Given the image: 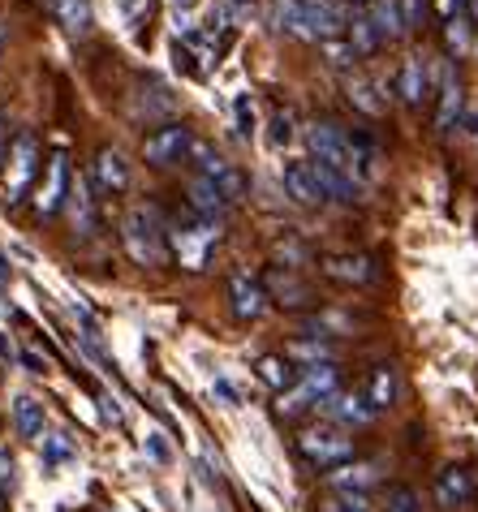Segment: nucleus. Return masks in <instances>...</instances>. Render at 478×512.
Here are the masks:
<instances>
[{"mask_svg":"<svg viewBox=\"0 0 478 512\" xmlns=\"http://www.w3.org/2000/svg\"><path fill=\"white\" fill-rule=\"evenodd\" d=\"M173 61H177V69H186V74H199V69L190 65V52H181V48H173Z\"/></svg>","mask_w":478,"mask_h":512,"instance_id":"49530a36","label":"nucleus"},{"mask_svg":"<svg viewBox=\"0 0 478 512\" xmlns=\"http://www.w3.org/2000/svg\"><path fill=\"white\" fill-rule=\"evenodd\" d=\"M224 31H229V5H212V9H207V35H224Z\"/></svg>","mask_w":478,"mask_h":512,"instance_id":"e433bc0d","label":"nucleus"},{"mask_svg":"<svg viewBox=\"0 0 478 512\" xmlns=\"http://www.w3.org/2000/svg\"><path fill=\"white\" fill-rule=\"evenodd\" d=\"M423 95H427V61L418 52H410L401 61V99L410 108H418L423 104Z\"/></svg>","mask_w":478,"mask_h":512,"instance_id":"4be33fe9","label":"nucleus"},{"mask_svg":"<svg viewBox=\"0 0 478 512\" xmlns=\"http://www.w3.org/2000/svg\"><path fill=\"white\" fill-rule=\"evenodd\" d=\"M315 512H371V500L362 491H336L332 500H323Z\"/></svg>","mask_w":478,"mask_h":512,"instance_id":"7c9ffc66","label":"nucleus"},{"mask_svg":"<svg viewBox=\"0 0 478 512\" xmlns=\"http://www.w3.org/2000/svg\"><path fill=\"white\" fill-rule=\"evenodd\" d=\"M0 138H5V125H0Z\"/></svg>","mask_w":478,"mask_h":512,"instance_id":"864d4df0","label":"nucleus"},{"mask_svg":"<svg viewBox=\"0 0 478 512\" xmlns=\"http://www.w3.org/2000/svg\"><path fill=\"white\" fill-rule=\"evenodd\" d=\"M461 104H466V95H461V78L453 65H444V78H440V112H435V134H453V125L461 117Z\"/></svg>","mask_w":478,"mask_h":512,"instance_id":"f8f14e48","label":"nucleus"},{"mask_svg":"<svg viewBox=\"0 0 478 512\" xmlns=\"http://www.w3.org/2000/svg\"><path fill=\"white\" fill-rule=\"evenodd\" d=\"M190 164L199 168V177L216 181V186L224 190V198H229V203H242V198H246V177L237 173V168H233L229 160H224L220 151L207 147L203 138H194V147H190Z\"/></svg>","mask_w":478,"mask_h":512,"instance_id":"423d86ee","label":"nucleus"},{"mask_svg":"<svg viewBox=\"0 0 478 512\" xmlns=\"http://www.w3.org/2000/svg\"><path fill=\"white\" fill-rule=\"evenodd\" d=\"M259 379L267 383V388H276V392H285V388H293V366H289V358H263L259 362Z\"/></svg>","mask_w":478,"mask_h":512,"instance_id":"bb28decb","label":"nucleus"},{"mask_svg":"<svg viewBox=\"0 0 478 512\" xmlns=\"http://www.w3.org/2000/svg\"><path fill=\"white\" fill-rule=\"evenodd\" d=\"M0 358H5V362L13 358V349H9V340H5V336H0Z\"/></svg>","mask_w":478,"mask_h":512,"instance_id":"de8ad7c7","label":"nucleus"},{"mask_svg":"<svg viewBox=\"0 0 478 512\" xmlns=\"http://www.w3.org/2000/svg\"><path fill=\"white\" fill-rule=\"evenodd\" d=\"M461 5H466V0H440V13H444V22H448V18H457V13H461Z\"/></svg>","mask_w":478,"mask_h":512,"instance_id":"a18cd8bd","label":"nucleus"},{"mask_svg":"<svg viewBox=\"0 0 478 512\" xmlns=\"http://www.w3.org/2000/svg\"><path fill=\"white\" fill-rule=\"evenodd\" d=\"M44 422H48V409L35 401V396H18L13 401V426H18L22 439H39L44 435Z\"/></svg>","mask_w":478,"mask_h":512,"instance_id":"5701e85b","label":"nucleus"},{"mask_svg":"<svg viewBox=\"0 0 478 512\" xmlns=\"http://www.w3.org/2000/svg\"><path fill=\"white\" fill-rule=\"evenodd\" d=\"M328 418L336 422V426H367L371 418H375V409H371V401H367V392H336L328 405Z\"/></svg>","mask_w":478,"mask_h":512,"instance_id":"4468645a","label":"nucleus"},{"mask_svg":"<svg viewBox=\"0 0 478 512\" xmlns=\"http://www.w3.org/2000/svg\"><path fill=\"white\" fill-rule=\"evenodd\" d=\"M229 5H233V9H250V5H255V0H229Z\"/></svg>","mask_w":478,"mask_h":512,"instance_id":"09e8293b","label":"nucleus"},{"mask_svg":"<svg viewBox=\"0 0 478 512\" xmlns=\"http://www.w3.org/2000/svg\"><path fill=\"white\" fill-rule=\"evenodd\" d=\"M237 130L250 134V125H255V108H250V95H237Z\"/></svg>","mask_w":478,"mask_h":512,"instance_id":"4c0bfd02","label":"nucleus"},{"mask_svg":"<svg viewBox=\"0 0 478 512\" xmlns=\"http://www.w3.org/2000/svg\"><path fill=\"white\" fill-rule=\"evenodd\" d=\"M0 48H5V22H0Z\"/></svg>","mask_w":478,"mask_h":512,"instance_id":"603ef678","label":"nucleus"},{"mask_svg":"<svg viewBox=\"0 0 478 512\" xmlns=\"http://www.w3.org/2000/svg\"><path fill=\"white\" fill-rule=\"evenodd\" d=\"M285 358L289 362H306V366H323L332 358V349L328 345H315V340H293V345L285 349Z\"/></svg>","mask_w":478,"mask_h":512,"instance_id":"c756f323","label":"nucleus"},{"mask_svg":"<svg viewBox=\"0 0 478 512\" xmlns=\"http://www.w3.org/2000/svg\"><path fill=\"white\" fill-rule=\"evenodd\" d=\"M147 452H151L156 461H168V457H173V452L164 448V435H147Z\"/></svg>","mask_w":478,"mask_h":512,"instance_id":"79ce46f5","label":"nucleus"},{"mask_svg":"<svg viewBox=\"0 0 478 512\" xmlns=\"http://www.w3.org/2000/svg\"><path fill=\"white\" fill-rule=\"evenodd\" d=\"M448 48H453V52H466L470 48V18H466V13H457V18H448Z\"/></svg>","mask_w":478,"mask_h":512,"instance_id":"473e14b6","label":"nucleus"},{"mask_svg":"<svg viewBox=\"0 0 478 512\" xmlns=\"http://www.w3.org/2000/svg\"><path fill=\"white\" fill-rule=\"evenodd\" d=\"M371 22H375L379 39H401L405 35V18H401L397 0H371Z\"/></svg>","mask_w":478,"mask_h":512,"instance_id":"b1692460","label":"nucleus"},{"mask_svg":"<svg viewBox=\"0 0 478 512\" xmlns=\"http://www.w3.org/2000/svg\"><path fill=\"white\" fill-rule=\"evenodd\" d=\"M466 5H470V18L478 22V0H466Z\"/></svg>","mask_w":478,"mask_h":512,"instance_id":"8fccbe9b","label":"nucleus"},{"mask_svg":"<svg viewBox=\"0 0 478 512\" xmlns=\"http://www.w3.org/2000/svg\"><path fill=\"white\" fill-rule=\"evenodd\" d=\"M298 452L315 469H341L354 461V439L336 422H315V426H306V431H298Z\"/></svg>","mask_w":478,"mask_h":512,"instance_id":"f257e3e1","label":"nucleus"},{"mask_svg":"<svg viewBox=\"0 0 478 512\" xmlns=\"http://www.w3.org/2000/svg\"><path fill=\"white\" fill-rule=\"evenodd\" d=\"M384 39H379V31H375V22L371 18H354V48L358 52H371V48H379Z\"/></svg>","mask_w":478,"mask_h":512,"instance_id":"72a5a7b5","label":"nucleus"},{"mask_svg":"<svg viewBox=\"0 0 478 512\" xmlns=\"http://www.w3.org/2000/svg\"><path fill=\"white\" fill-rule=\"evenodd\" d=\"M69 457H74V444H69L65 435H48V439H44V461H48V465H61V461H69Z\"/></svg>","mask_w":478,"mask_h":512,"instance_id":"f704fd0d","label":"nucleus"},{"mask_svg":"<svg viewBox=\"0 0 478 512\" xmlns=\"http://www.w3.org/2000/svg\"><path fill=\"white\" fill-rule=\"evenodd\" d=\"M35 173H39V142H35V134H18L13 138V151H9V173H5V203L9 207H18L26 198Z\"/></svg>","mask_w":478,"mask_h":512,"instance_id":"39448f33","label":"nucleus"},{"mask_svg":"<svg viewBox=\"0 0 478 512\" xmlns=\"http://www.w3.org/2000/svg\"><path fill=\"white\" fill-rule=\"evenodd\" d=\"M280 186H285V194L298 207H319L323 203V190H319V181H315V164L285 160V164H280Z\"/></svg>","mask_w":478,"mask_h":512,"instance_id":"9d476101","label":"nucleus"},{"mask_svg":"<svg viewBox=\"0 0 478 512\" xmlns=\"http://www.w3.org/2000/svg\"><path fill=\"white\" fill-rule=\"evenodd\" d=\"M220 241V224L207 220V216H190L186 224H177L173 229V250H177V263L186 267V272H203L207 259H212Z\"/></svg>","mask_w":478,"mask_h":512,"instance_id":"7ed1b4c3","label":"nucleus"},{"mask_svg":"<svg viewBox=\"0 0 478 512\" xmlns=\"http://www.w3.org/2000/svg\"><path fill=\"white\" fill-rule=\"evenodd\" d=\"M401 18H405V31L423 26V0H401Z\"/></svg>","mask_w":478,"mask_h":512,"instance_id":"58836bf2","label":"nucleus"},{"mask_svg":"<svg viewBox=\"0 0 478 512\" xmlns=\"http://www.w3.org/2000/svg\"><path fill=\"white\" fill-rule=\"evenodd\" d=\"M474 500V482H470V474L466 469H444L440 478H435V504L440 508H448V512H457V508H466Z\"/></svg>","mask_w":478,"mask_h":512,"instance_id":"ddd939ff","label":"nucleus"},{"mask_svg":"<svg viewBox=\"0 0 478 512\" xmlns=\"http://www.w3.org/2000/svg\"><path fill=\"white\" fill-rule=\"evenodd\" d=\"M65 190H69V160H65V155H52L48 181H44V190H39V198H35L39 216H52V211L65 203Z\"/></svg>","mask_w":478,"mask_h":512,"instance_id":"dca6fc26","label":"nucleus"},{"mask_svg":"<svg viewBox=\"0 0 478 512\" xmlns=\"http://www.w3.org/2000/svg\"><path fill=\"white\" fill-rule=\"evenodd\" d=\"M306 142H311V151H315V164H332V168H345V173L362 168V155L354 147V138H349L341 125H332V121L306 125Z\"/></svg>","mask_w":478,"mask_h":512,"instance_id":"20e7f679","label":"nucleus"},{"mask_svg":"<svg viewBox=\"0 0 478 512\" xmlns=\"http://www.w3.org/2000/svg\"><path fill=\"white\" fill-rule=\"evenodd\" d=\"M216 396H224L229 405H237V392H233V383H229V379H216Z\"/></svg>","mask_w":478,"mask_h":512,"instance_id":"c03bdc74","label":"nucleus"},{"mask_svg":"<svg viewBox=\"0 0 478 512\" xmlns=\"http://www.w3.org/2000/svg\"><path fill=\"white\" fill-rule=\"evenodd\" d=\"M289 138H293V117L289 112H276L272 117V147H285Z\"/></svg>","mask_w":478,"mask_h":512,"instance_id":"c9c22d12","label":"nucleus"},{"mask_svg":"<svg viewBox=\"0 0 478 512\" xmlns=\"http://www.w3.org/2000/svg\"><path fill=\"white\" fill-rule=\"evenodd\" d=\"M267 284H272L276 297H293V306H306V302H311V289H306L302 280H293L289 272H280V267H276L272 276H267Z\"/></svg>","mask_w":478,"mask_h":512,"instance_id":"c85d7f7f","label":"nucleus"},{"mask_svg":"<svg viewBox=\"0 0 478 512\" xmlns=\"http://www.w3.org/2000/svg\"><path fill=\"white\" fill-rule=\"evenodd\" d=\"M121 246L138 267H160L164 263V233H160L156 211L134 207L130 216L121 220Z\"/></svg>","mask_w":478,"mask_h":512,"instance_id":"f03ea898","label":"nucleus"},{"mask_svg":"<svg viewBox=\"0 0 478 512\" xmlns=\"http://www.w3.org/2000/svg\"><path fill=\"white\" fill-rule=\"evenodd\" d=\"M375 478H379L375 465H341L336 474H328V482L336 491H362V487H371Z\"/></svg>","mask_w":478,"mask_h":512,"instance_id":"a878e982","label":"nucleus"},{"mask_svg":"<svg viewBox=\"0 0 478 512\" xmlns=\"http://www.w3.org/2000/svg\"><path fill=\"white\" fill-rule=\"evenodd\" d=\"M298 13H302V39L332 44L345 31V13L336 0H298Z\"/></svg>","mask_w":478,"mask_h":512,"instance_id":"6e6552de","label":"nucleus"},{"mask_svg":"<svg viewBox=\"0 0 478 512\" xmlns=\"http://www.w3.org/2000/svg\"><path fill=\"white\" fill-rule=\"evenodd\" d=\"M173 5H177V9H190V5H194V0H173Z\"/></svg>","mask_w":478,"mask_h":512,"instance_id":"3c124183","label":"nucleus"},{"mask_svg":"<svg viewBox=\"0 0 478 512\" xmlns=\"http://www.w3.org/2000/svg\"><path fill=\"white\" fill-rule=\"evenodd\" d=\"M388 512H414V491H397V495H392Z\"/></svg>","mask_w":478,"mask_h":512,"instance_id":"a19ab883","label":"nucleus"},{"mask_svg":"<svg viewBox=\"0 0 478 512\" xmlns=\"http://www.w3.org/2000/svg\"><path fill=\"white\" fill-rule=\"evenodd\" d=\"M48 9H52V18L61 22V31H69V35H87L95 22L91 0H48Z\"/></svg>","mask_w":478,"mask_h":512,"instance_id":"aec40b11","label":"nucleus"},{"mask_svg":"<svg viewBox=\"0 0 478 512\" xmlns=\"http://www.w3.org/2000/svg\"><path fill=\"white\" fill-rule=\"evenodd\" d=\"M18 358H22V366H26V371H31V375H44V371H48V362L39 358V353H31V349H22Z\"/></svg>","mask_w":478,"mask_h":512,"instance_id":"ea45409f","label":"nucleus"},{"mask_svg":"<svg viewBox=\"0 0 478 512\" xmlns=\"http://www.w3.org/2000/svg\"><path fill=\"white\" fill-rule=\"evenodd\" d=\"M267 289L250 276V272H233L229 276V306H233V319H242V323H255L263 319V310H267Z\"/></svg>","mask_w":478,"mask_h":512,"instance_id":"1a4fd4ad","label":"nucleus"},{"mask_svg":"<svg viewBox=\"0 0 478 512\" xmlns=\"http://www.w3.org/2000/svg\"><path fill=\"white\" fill-rule=\"evenodd\" d=\"M367 401L371 409L379 414V409H392L401 401V375H397V366H388V362H379L371 379H367Z\"/></svg>","mask_w":478,"mask_h":512,"instance_id":"f3484780","label":"nucleus"},{"mask_svg":"<svg viewBox=\"0 0 478 512\" xmlns=\"http://www.w3.org/2000/svg\"><path fill=\"white\" fill-rule=\"evenodd\" d=\"M95 181H100V190H104V194L130 190V160H125L121 151L104 147L100 155H95Z\"/></svg>","mask_w":478,"mask_h":512,"instance_id":"2eb2a0df","label":"nucleus"},{"mask_svg":"<svg viewBox=\"0 0 478 512\" xmlns=\"http://www.w3.org/2000/svg\"><path fill=\"white\" fill-rule=\"evenodd\" d=\"M345 95H349V104L358 112H367V117H384V108H388L384 99H375V82H367V78H349Z\"/></svg>","mask_w":478,"mask_h":512,"instance_id":"393cba45","label":"nucleus"},{"mask_svg":"<svg viewBox=\"0 0 478 512\" xmlns=\"http://www.w3.org/2000/svg\"><path fill=\"white\" fill-rule=\"evenodd\" d=\"M190 147H194V134L186 130V125H164V130H156L147 142H143V160L151 168H173L181 160H190Z\"/></svg>","mask_w":478,"mask_h":512,"instance_id":"0eeeda50","label":"nucleus"},{"mask_svg":"<svg viewBox=\"0 0 478 512\" xmlns=\"http://www.w3.org/2000/svg\"><path fill=\"white\" fill-rule=\"evenodd\" d=\"M69 216H74V229L78 233H95V207H91V198H87V186H74V194H69Z\"/></svg>","mask_w":478,"mask_h":512,"instance_id":"cd10ccee","label":"nucleus"},{"mask_svg":"<svg viewBox=\"0 0 478 512\" xmlns=\"http://www.w3.org/2000/svg\"><path fill=\"white\" fill-rule=\"evenodd\" d=\"M100 409H104V418H108V422H121V405H117V401H112V396H108V392L100 396Z\"/></svg>","mask_w":478,"mask_h":512,"instance_id":"37998d69","label":"nucleus"},{"mask_svg":"<svg viewBox=\"0 0 478 512\" xmlns=\"http://www.w3.org/2000/svg\"><path fill=\"white\" fill-rule=\"evenodd\" d=\"M315 181L328 203H358V181H354V173H345V168L315 164Z\"/></svg>","mask_w":478,"mask_h":512,"instance_id":"a211bd4d","label":"nucleus"},{"mask_svg":"<svg viewBox=\"0 0 478 512\" xmlns=\"http://www.w3.org/2000/svg\"><path fill=\"white\" fill-rule=\"evenodd\" d=\"M190 207H194V216L220 220V216H224V211H229L233 203H229V198H224V190L216 186V181L194 177V181H190Z\"/></svg>","mask_w":478,"mask_h":512,"instance_id":"6ab92c4d","label":"nucleus"},{"mask_svg":"<svg viewBox=\"0 0 478 512\" xmlns=\"http://www.w3.org/2000/svg\"><path fill=\"white\" fill-rule=\"evenodd\" d=\"M323 56H328L332 69H349V65H358L362 52L354 44H341V39H332V44H323Z\"/></svg>","mask_w":478,"mask_h":512,"instance_id":"2f4dec72","label":"nucleus"},{"mask_svg":"<svg viewBox=\"0 0 478 512\" xmlns=\"http://www.w3.org/2000/svg\"><path fill=\"white\" fill-rule=\"evenodd\" d=\"M302 392L311 396V405H328L336 396V366L323 362V366H302Z\"/></svg>","mask_w":478,"mask_h":512,"instance_id":"412c9836","label":"nucleus"},{"mask_svg":"<svg viewBox=\"0 0 478 512\" xmlns=\"http://www.w3.org/2000/svg\"><path fill=\"white\" fill-rule=\"evenodd\" d=\"M323 276L336 284H375L379 267L371 254H328V259H323Z\"/></svg>","mask_w":478,"mask_h":512,"instance_id":"9b49d317","label":"nucleus"}]
</instances>
